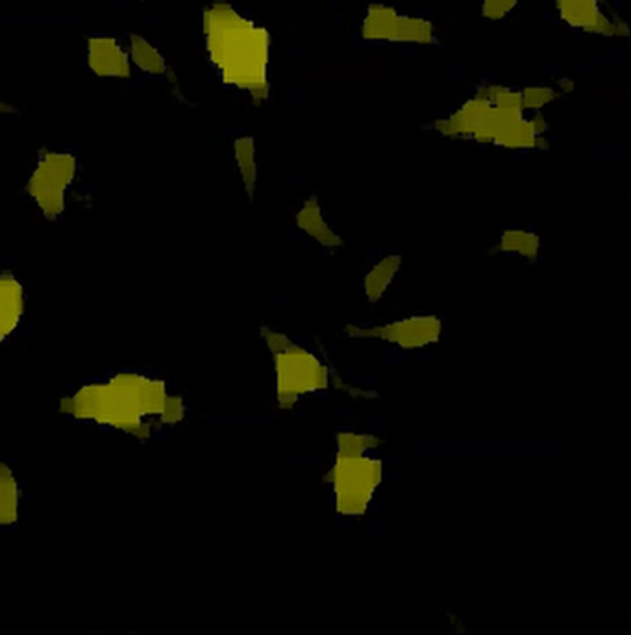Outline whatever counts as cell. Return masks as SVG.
<instances>
[{
	"instance_id": "cell-19",
	"label": "cell",
	"mask_w": 631,
	"mask_h": 635,
	"mask_svg": "<svg viewBox=\"0 0 631 635\" xmlns=\"http://www.w3.org/2000/svg\"><path fill=\"white\" fill-rule=\"evenodd\" d=\"M518 0H481V13L489 21H502L517 8Z\"/></svg>"
},
{
	"instance_id": "cell-8",
	"label": "cell",
	"mask_w": 631,
	"mask_h": 635,
	"mask_svg": "<svg viewBox=\"0 0 631 635\" xmlns=\"http://www.w3.org/2000/svg\"><path fill=\"white\" fill-rule=\"evenodd\" d=\"M347 334L360 339H379L402 349H423L439 341L442 323L441 319L421 315V318L402 319V321L371 326V328L347 326Z\"/></svg>"
},
{
	"instance_id": "cell-2",
	"label": "cell",
	"mask_w": 631,
	"mask_h": 635,
	"mask_svg": "<svg viewBox=\"0 0 631 635\" xmlns=\"http://www.w3.org/2000/svg\"><path fill=\"white\" fill-rule=\"evenodd\" d=\"M204 46L209 62L228 88L254 102L269 96L271 36L227 2H215L203 15Z\"/></svg>"
},
{
	"instance_id": "cell-20",
	"label": "cell",
	"mask_w": 631,
	"mask_h": 635,
	"mask_svg": "<svg viewBox=\"0 0 631 635\" xmlns=\"http://www.w3.org/2000/svg\"><path fill=\"white\" fill-rule=\"evenodd\" d=\"M15 112H17V109L10 106V104H7V102H0V114H15Z\"/></svg>"
},
{
	"instance_id": "cell-14",
	"label": "cell",
	"mask_w": 631,
	"mask_h": 635,
	"mask_svg": "<svg viewBox=\"0 0 631 635\" xmlns=\"http://www.w3.org/2000/svg\"><path fill=\"white\" fill-rule=\"evenodd\" d=\"M402 268V258L398 255L386 256L384 260H379L363 280V287H365L366 299L371 304L378 302L387 289L391 286L392 278L397 276L398 271Z\"/></svg>"
},
{
	"instance_id": "cell-12",
	"label": "cell",
	"mask_w": 631,
	"mask_h": 635,
	"mask_svg": "<svg viewBox=\"0 0 631 635\" xmlns=\"http://www.w3.org/2000/svg\"><path fill=\"white\" fill-rule=\"evenodd\" d=\"M297 226L302 230L304 234L310 235L313 242L319 243L324 248H339L343 245L342 237L330 229V224L324 219L321 204L316 197L306 198L300 210L297 211Z\"/></svg>"
},
{
	"instance_id": "cell-1",
	"label": "cell",
	"mask_w": 631,
	"mask_h": 635,
	"mask_svg": "<svg viewBox=\"0 0 631 635\" xmlns=\"http://www.w3.org/2000/svg\"><path fill=\"white\" fill-rule=\"evenodd\" d=\"M62 413L83 425L146 439L180 423L185 410L164 380L143 373H117L65 397Z\"/></svg>"
},
{
	"instance_id": "cell-16",
	"label": "cell",
	"mask_w": 631,
	"mask_h": 635,
	"mask_svg": "<svg viewBox=\"0 0 631 635\" xmlns=\"http://www.w3.org/2000/svg\"><path fill=\"white\" fill-rule=\"evenodd\" d=\"M499 252L504 255L523 256L526 260H539L541 252V237L531 230L510 229L500 235Z\"/></svg>"
},
{
	"instance_id": "cell-15",
	"label": "cell",
	"mask_w": 631,
	"mask_h": 635,
	"mask_svg": "<svg viewBox=\"0 0 631 635\" xmlns=\"http://www.w3.org/2000/svg\"><path fill=\"white\" fill-rule=\"evenodd\" d=\"M128 56H130V62L145 75H151V77H167L169 75L165 57L159 54L156 47L152 46L151 41H146L141 36H136V34L130 36V54Z\"/></svg>"
},
{
	"instance_id": "cell-6",
	"label": "cell",
	"mask_w": 631,
	"mask_h": 635,
	"mask_svg": "<svg viewBox=\"0 0 631 635\" xmlns=\"http://www.w3.org/2000/svg\"><path fill=\"white\" fill-rule=\"evenodd\" d=\"M75 174L76 159L73 154L47 151L39 156L26 182V195L41 216L54 221L64 213L67 191L73 185Z\"/></svg>"
},
{
	"instance_id": "cell-18",
	"label": "cell",
	"mask_w": 631,
	"mask_h": 635,
	"mask_svg": "<svg viewBox=\"0 0 631 635\" xmlns=\"http://www.w3.org/2000/svg\"><path fill=\"white\" fill-rule=\"evenodd\" d=\"M518 95H520V104H523L526 114H536L544 106H549L550 102L556 99L557 93L550 86H528L525 90L518 91Z\"/></svg>"
},
{
	"instance_id": "cell-5",
	"label": "cell",
	"mask_w": 631,
	"mask_h": 635,
	"mask_svg": "<svg viewBox=\"0 0 631 635\" xmlns=\"http://www.w3.org/2000/svg\"><path fill=\"white\" fill-rule=\"evenodd\" d=\"M276 373V401L282 410L295 406L306 394L330 386V371L311 352L291 341L282 332L261 328Z\"/></svg>"
},
{
	"instance_id": "cell-10",
	"label": "cell",
	"mask_w": 631,
	"mask_h": 635,
	"mask_svg": "<svg viewBox=\"0 0 631 635\" xmlns=\"http://www.w3.org/2000/svg\"><path fill=\"white\" fill-rule=\"evenodd\" d=\"M88 65L93 75L101 78H130L132 62L117 39L93 36L88 39Z\"/></svg>"
},
{
	"instance_id": "cell-7",
	"label": "cell",
	"mask_w": 631,
	"mask_h": 635,
	"mask_svg": "<svg viewBox=\"0 0 631 635\" xmlns=\"http://www.w3.org/2000/svg\"><path fill=\"white\" fill-rule=\"evenodd\" d=\"M361 36L373 43L392 46H434V25L423 17L397 12L386 4H371L361 23Z\"/></svg>"
},
{
	"instance_id": "cell-17",
	"label": "cell",
	"mask_w": 631,
	"mask_h": 635,
	"mask_svg": "<svg viewBox=\"0 0 631 635\" xmlns=\"http://www.w3.org/2000/svg\"><path fill=\"white\" fill-rule=\"evenodd\" d=\"M20 517V485L13 470L0 462V527H12Z\"/></svg>"
},
{
	"instance_id": "cell-11",
	"label": "cell",
	"mask_w": 631,
	"mask_h": 635,
	"mask_svg": "<svg viewBox=\"0 0 631 635\" xmlns=\"http://www.w3.org/2000/svg\"><path fill=\"white\" fill-rule=\"evenodd\" d=\"M25 312V291L13 274L0 273V344L12 336Z\"/></svg>"
},
{
	"instance_id": "cell-3",
	"label": "cell",
	"mask_w": 631,
	"mask_h": 635,
	"mask_svg": "<svg viewBox=\"0 0 631 635\" xmlns=\"http://www.w3.org/2000/svg\"><path fill=\"white\" fill-rule=\"evenodd\" d=\"M437 132L452 140L474 141L505 151H544L546 122L528 115L517 90L491 83L434 125Z\"/></svg>"
},
{
	"instance_id": "cell-13",
	"label": "cell",
	"mask_w": 631,
	"mask_h": 635,
	"mask_svg": "<svg viewBox=\"0 0 631 635\" xmlns=\"http://www.w3.org/2000/svg\"><path fill=\"white\" fill-rule=\"evenodd\" d=\"M234 161L246 195L254 197L258 187V154L253 138L241 135L234 141Z\"/></svg>"
},
{
	"instance_id": "cell-4",
	"label": "cell",
	"mask_w": 631,
	"mask_h": 635,
	"mask_svg": "<svg viewBox=\"0 0 631 635\" xmlns=\"http://www.w3.org/2000/svg\"><path fill=\"white\" fill-rule=\"evenodd\" d=\"M378 443V439L373 436L337 433V454L326 475V482L334 488L337 514L360 517L369 508L382 482L384 467L378 459L366 456V451Z\"/></svg>"
},
{
	"instance_id": "cell-9",
	"label": "cell",
	"mask_w": 631,
	"mask_h": 635,
	"mask_svg": "<svg viewBox=\"0 0 631 635\" xmlns=\"http://www.w3.org/2000/svg\"><path fill=\"white\" fill-rule=\"evenodd\" d=\"M556 7L563 23L575 30L607 38L628 36L624 23L604 12L602 0H556Z\"/></svg>"
}]
</instances>
